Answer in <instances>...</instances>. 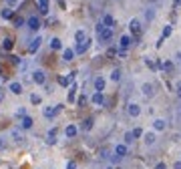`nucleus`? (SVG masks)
<instances>
[{
  "label": "nucleus",
  "instance_id": "nucleus-1",
  "mask_svg": "<svg viewBox=\"0 0 181 169\" xmlns=\"http://www.w3.org/2000/svg\"><path fill=\"white\" fill-rule=\"evenodd\" d=\"M111 39H113V28H107V26H105V28L99 32V42L101 44H107Z\"/></svg>",
  "mask_w": 181,
  "mask_h": 169
},
{
  "label": "nucleus",
  "instance_id": "nucleus-2",
  "mask_svg": "<svg viewBox=\"0 0 181 169\" xmlns=\"http://www.w3.org/2000/svg\"><path fill=\"white\" fill-rule=\"evenodd\" d=\"M62 111V105H57V107H44V117H46V119H53L54 115H57V113H61Z\"/></svg>",
  "mask_w": 181,
  "mask_h": 169
},
{
  "label": "nucleus",
  "instance_id": "nucleus-3",
  "mask_svg": "<svg viewBox=\"0 0 181 169\" xmlns=\"http://www.w3.org/2000/svg\"><path fill=\"white\" fill-rule=\"evenodd\" d=\"M26 24H28V28L32 30V32H36V30L42 26V22H40V18H38V16H30V18L26 20Z\"/></svg>",
  "mask_w": 181,
  "mask_h": 169
},
{
  "label": "nucleus",
  "instance_id": "nucleus-4",
  "mask_svg": "<svg viewBox=\"0 0 181 169\" xmlns=\"http://www.w3.org/2000/svg\"><path fill=\"white\" fill-rule=\"evenodd\" d=\"M129 28H131V34H133V36H141V22H139L137 18H133L129 22Z\"/></svg>",
  "mask_w": 181,
  "mask_h": 169
},
{
  "label": "nucleus",
  "instance_id": "nucleus-5",
  "mask_svg": "<svg viewBox=\"0 0 181 169\" xmlns=\"http://www.w3.org/2000/svg\"><path fill=\"white\" fill-rule=\"evenodd\" d=\"M32 81L36 83V85H44V83H46V72L44 71H34L32 72Z\"/></svg>",
  "mask_w": 181,
  "mask_h": 169
},
{
  "label": "nucleus",
  "instance_id": "nucleus-6",
  "mask_svg": "<svg viewBox=\"0 0 181 169\" xmlns=\"http://www.w3.org/2000/svg\"><path fill=\"white\" fill-rule=\"evenodd\" d=\"M113 153L117 155V157H127V153H129V149H127V145L125 143H121V145H115V149H113Z\"/></svg>",
  "mask_w": 181,
  "mask_h": 169
},
{
  "label": "nucleus",
  "instance_id": "nucleus-7",
  "mask_svg": "<svg viewBox=\"0 0 181 169\" xmlns=\"http://www.w3.org/2000/svg\"><path fill=\"white\" fill-rule=\"evenodd\" d=\"M10 137L14 139V143H24V135H22V129H12L10 131Z\"/></svg>",
  "mask_w": 181,
  "mask_h": 169
},
{
  "label": "nucleus",
  "instance_id": "nucleus-8",
  "mask_svg": "<svg viewBox=\"0 0 181 169\" xmlns=\"http://www.w3.org/2000/svg\"><path fill=\"white\" fill-rule=\"evenodd\" d=\"M32 125H34V121H32V117H28V115H24L22 119H20V129H32Z\"/></svg>",
  "mask_w": 181,
  "mask_h": 169
},
{
  "label": "nucleus",
  "instance_id": "nucleus-9",
  "mask_svg": "<svg viewBox=\"0 0 181 169\" xmlns=\"http://www.w3.org/2000/svg\"><path fill=\"white\" fill-rule=\"evenodd\" d=\"M141 91H143V95L147 97V99H151V97L155 95V87H153L151 83H145L143 87H141Z\"/></svg>",
  "mask_w": 181,
  "mask_h": 169
},
{
  "label": "nucleus",
  "instance_id": "nucleus-10",
  "mask_svg": "<svg viewBox=\"0 0 181 169\" xmlns=\"http://www.w3.org/2000/svg\"><path fill=\"white\" fill-rule=\"evenodd\" d=\"M76 133H79V127H76V125H67V129H65V135H67L68 139H75Z\"/></svg>",
  "mask_w": 181,
  "mask_h": 169
},
{
  "label": "nucleus",
  "instance_id": "nucleus-11",
  "mask_svg": "<svg viewBox=\"0 0 181 169\" xmlns=\"http://www.w3.org/2000/svg\"><path fill=\"white\" fill-rule=\"evenodd\" d=\"M12 46H14V39H12V36H4V39H2V48L8 53V50H12Z\"/></svg>",
  "mask_w": 181,
  "mask_h": 169
},
{
  "label": "nucleus",
  "instance_id": "nucleus-12",
  "mask_svg": "<svg viewBox=\"0 0 181 169\" xmlns=\"http://www.w3.org/2000/svg\"><path fill=\"white\" fill-rule=\"evenodd\" d=\"M143 141H145V145H147V147H153V145H155V141H157V137H155V133H145V135H143Z\"/></svg>",
  "mask_w": 181,
  "mask_h": 169
},
{
  "label": "nucleus",
  "instance_id": "nucleus-13",
  "mask_svg": "<svg viewBox=\"0 0 181 169\" xmlns=\"http://www.w3.org/2000/svg\"><path fill=\"white\" fill-rule=\"evenodd\" d=\"M121 48H123V50H127L129 46H131V44H133V39H131V36H129V34H125V36H121Z\"/></svg>",
  "mask_w": 181,
  "mask_h": 169
},
{
  "label": "nucleus",
  "instance_id": "nucleus-14",
  "mask_svg": "<svg viewBox=\"0 0 181 169\" xmlns=\"http://www.w3.org/2000/svg\"><path fill=\"white\" fill-rule=\"evenodd\" d=\"M46 143H48V145H54V143H57V127H53V129L48 131V135H46Z\"/></svg>",
  "mask_w": 181,
  "mask_h": 169
},
{
  "label": "nucleus",
  "instance_id": "nucleus-15",
  "mask_svg": "<svg viewBox=\"0 0 181 169\" xmlns=\"http://www.w3.org/2000/svg\"><path fill=\"white\" fill-rule=\"evenodd\" d=\"M40 42H42V39H40V36H36V39H32V42H30L28 50H30V53H36L38 48H40Z\"/></svg>",
  "mask_w": 181,
  "mask_h": 169
},
{
  "label": "nucleus",
  "instance_id": "nucleus-16",
  "mask_svg": "<svg viewBox=\"0 0 181 169\" xmlns=\"http://www.w3.org/2000/svg\"><path fill=\"white\" fill-rule=\"evenodd\" d=\"M38 12L40 14H48V0H38Z\"/></svg>",
  "mask_w": 181,
  "mask_h": 169
},
{
  "label": "nucleus",
  "instance_id": "nucleus-17",
  "mask_svg": "<svg viewBox=\"0 0 181 169\" xmlns=\"http://www.w3.org/2000/svg\"><path fill=\"white\" fill-rule=\"evenodd\" d=\"M10 93H14V95H22V85H20V83H10Z\"/></svg>",
  "mask_w": 181,
  "mask_h": 169
},
{
  "label": "nucleus",
  "instance_id": "nucleus-18",
  "mask_svg": "<svg viewBox=\"0 0 181 169\" xmlns=\"http://www.w3.org/2000/svg\"><path fill=\"white\" fill-rule=\"evenodd\" d=\"M93 123H95V119H93V117H87V119L83 121L81 129H83V131H90V129H93Z\"/></svg>",
  "mask_w": 181,
  "mask_h": 169
},
{
  "label": "nucleus",
  "instance_id": "nucleus-19",
  "mask_svg": "<svg viewBox=\"0 0 181 169\" xmlns=\"http://www.w3.org/2000/svg\"><path fill=\"white\" fill-rule=\"evenodd\" d=\"M127 113L131 117H139V113H141V109H139V105H135V103H131L129 105V109H127Z\"/></svg>",
  "mask_w": 181,
  "mask_h": 169
},
{
  "label": "nucleus",
  "instance_id": "nucleus-20",
  "mask_svg": "<svg viewBox=\"0 0 181 169\" xmlns=\"http://www.w3.org/2000/svg\"><path fill=\"white\" fill-rule=\"evenodd\" d=\"M103 26H107V28H113L115 26V18L111 14H105L103 16Z\"/></svg>",
  "mask_w": 181,
  "mask_h": 169
},
{
  "label": "nucleus",
  "instance_id": "nucleus-21",
  "mask_svg": "<svg viewBox=\"0 0 181 169\" xmlns=\"http://www.w3.org/2000/svg\"><path fill=\"white\" fill-rule=\"evenodd\" d=\"M93 103H95V105H103V103H105V97H103V91H97L95 95H93Z\"/></svg>",
  "mask_w": 181,
  "mask_h": 169
},
{
  "label": "nucleus",
  "instance_id": "nucleus-22",
  "mask_svg": "<svg viewBox=\"0 0 181 169\" xmlns=\"http://www.w3.org/2000/svg\"><path fill=\"white\" fill-rule=\"evenodd\" d=\"M153 127H155V131H165L167 123L163 119H155V121H153Z\"/></svg>",
  "mask_w": 181,
  "mask_h": 169
},
{
  "label": "nucleus",
  "instance_id": "nucleus-23",
  "mask_svg": "<svg viewBox=\"0 0 181 169\" xmlns=\"http://www.w3.org/2000/svg\"><path fill=\"white\" fill-rule=\"evenodd\" d=\"M72 58H75V50H72V48H65V53H62V61H72Z\"/></svg>",
  "mask_w": 181,
  "mask_h": 169
},
{
  "label": "nucleus",
  "instance_id": "nucleus-24",
  "mask_svg": "<svg viewBox=\"0 0 181 169\" xmlns=\"http://www.w3.org/2000/svg\"><path fill=\"white\" fill-rule=\"evenodd\" d=\"M87 48H89V40H85V42H79V44H76V48H75V53L83 54V53H87Z\"/></svg>",
  "mask_w": 181,
  "mask_h": 169
},
{
  "label": "nucleus",
  "instance_id": "nucleus-25",
  "mask_svg": "<svg viewBox=\"0 0 181 169\" xmlns=\"http://www.w3.org/2000/svg\"><path fill=\"white\" fill-rule=\"evenodd\" d=\"M99 159H103V161L111 159V149H109V147H103V149L99 151Z\"/></svg>",
  "mask_w": 181,
  "mask_h": 169
},
{
  "label": "nucleus",
  "instance_id": "nucleus-26",
  "mask_svg": "<svg viewBox=\"0 0 181 169\" xmlns=\"http://www.w3.org/2000/svg\"><path fill=\"white\" fill-rule=\"evenodd\" d=\"M95 89H97V91H105V79H103V77H97L95 79Z\"/></svg>",
  "mask_w": 181,
  "mask_h": 169
},
{
  "label": "nucleus",
  "instance_id": "nucleus-27",
  "mask_svg": "<svg viewBox=\"0 0 181 169\" xmlns=\"http://www.w3.org/2000/svg\"><path fill=\"white\" fill-rule=\"evenodd\" d=\"M75 39H76V42H85V40H87V32H85V30H76Z\"/></svg>",
  "mask_w": 181,
  "mask_h": 169
},
{
  "label": "nucleus",
  "instance_id": "nucleus-28",
  "mask_svg": "<svg viewBox=\"0 0 181 169\" xmlns=\"http://www.w3.org/2000/svg\"><path fill=\"white\" fill-rule=\"evenodd\" d=\"M0 16L8 20V18H12V16H14V12H12V8H4L2 12H0Z\"/></svg>",
  "mask_w": 181,
  "mask_h": 169
},
{
  "label": "nucleus",
  "instance_id": "nucleus-29",
  "mask_svg": "<svg viewBox=\"0 0 181 169\" xmlns=\"http://www.w3.org/2000/svg\"><path fill=\"white\" fill-rule=\"evenodd\" d=\"M111 81H113V83H119L121 81V71H119V68H115V71L111 72Z\"/></svg>",
  "mask_w": 181,
  "mask_h": 169
},
{
  "label": "nucleus",
  "instance_id": "nucleus-30",
  "mask_svg": "<svg viewBox=\"0 0 181 169\" xmlns=\"http://www.w3.org/2000/svg\"><path fill=\"white\" fill-rule=\"evenodd\" d=\"M61 46H62V44H61V39H53V40H50V48H53V50H58Z\"/></svg>",
  "mask_w": 181,
  "mask_h": 169
},
{
  "label": "nucleus",
  "instance_id": "nucleus-31",
  "mask_svg": "<svg viewBox=\"0 0 181 169\" xmlns=\"http://www.w3.org/2000/svg\"><path fill=\"white\" fill-rule=\"evenodd\" d=\"M40 101H42L40 95H30V103H32V105H40Z\"/></svg>",
  "mask_w": 181,
  "mask_h": 169
},
{
  "label": "nucleus",
  "instance_id": "nucleus-32",
  "mask_svg": "<svg viewBox=\"0 0 181 169\" xmlns=\"http://www.w3.org/2000/svg\"><path fill=\"white\" fill-rule=\"evenodd\" d=\"M161 68H163V71H167V72H171L173 71V64L171 63H161Z\"/></svg>",
  "mask_w": 181,
  "mask_h": 169
},
{
  "label": "nucleus",
  "instance_id": "nucleus-33",
  "mask_svg": "<svg viewBox=\"0 0 181 169\" xmlns=\"http://www.w3.org/2000/svg\"><path fill=\"white\" fill-rule=\"evenodd\" d=\"M129 143H133V133H131V131L125 133V145H129Z\"/></svg>",
  "mask_w": 181,
  "mask_h": 169
},
{
  "label": "nucleus",
  "instance_id": "nucleus-34",
  "mask_svg": "<svg viewBox=\"0 0 181 169\" xmlns=\"http://www.w3.org/2000/svg\"><path fill=\"white\" fill-rule=\"evenodd\" d=\"M14 26H16V28H20V26H24V18H20V16H16V18H14Z\"/></svg>",
  "mask_w": 181,
  "mask_h": 169
},
{
  "label": "nucleus",
  "instance_id": "nucleus-35",
  "mask_svg": "<svg viewBox=\"0 0 181 169\" xmlns=\"http://www.w3.org/2000/svg\"><path fill=\"white\" fill-rule=\"evenodd\" d=\"M75 91H76V87H75V85H72V87H71V91H68V101H75Z\"/></svg>",
  "mask_w": 181,
  "mask_h": 169
},
{
  "label": "nucleus",
  "instance_id": "nucleus-36",
  "mask_svg": "<svg viewBox=\"0 0 181 169\" xmlns=\"http://www.w3.org/2000/svg\"><path fill=\"white\" fill-rule=\"evenodd\" d=\"M171 26H165V28H163V36H161V39H167V36H169V34H171Z\"/></svg>",
  "mask_w": 181,
  "mask_h": 169
},
{
  "label": "nucleus",
  "instance_id": "nucleus-37",
  "mask_svg": "<svg viewBox=\"0 0 181 169\" xmlns=\"http://www.w3.org/2000/svg\"><path fill=\"white\" fill-rule=\"evenodd\" d=\"M131 133H133V139H135V137H141V135H143V131H141V129H135V131H131Z\"/></svg>",
  "mask_w": 181,
  "mask_h": 169
},
{
  "label": "nucleus",
  "instance_id": "nucleus-38",
  "mask_svg": "<svg viewBox=\"0 0 181 169\" xmlns=\"http://www.w3.org/2000/svg\"><path fill=\"white\" fill-rule=\"evenodd\" d=\"M115 54H117V48H109L107 50V57H115Z\"/></svg>",
  "mask_w": 181,
  "mask_h": 169
},
{
  "label": "nucleus",
  "instance_id": "nucleus-39",
  "mask_svg": "<svg viewBox=\"0 0 181 169\" xmlns=\"http://www.w3.org/2000/svg\"><path fill=\"white\" fill-rule=\"evenodd\" d=\"M67 169H76V163H75V161H68V163H67Z\"/></svg>",
  "mask_w": 181,
  "mask_h": 169
},
{
  "label": "nucleus",
  "instance_id": "nucleus-40",
  "mask_svg": "<svg viewBox=\"0 0 181 169\" xmlns=\"http://www.w3.org/2000/svg\"><path fill=\"white\" fill-rule=\"evenodd\" d=\"M103 28H105V26H103V22H99V24H97V26H95V30H97V34H99V32H101V30H103Z\"/></svg>",
  "mask_w": 181,
  "mask_h": 169
},
{
  "label": "nucleus",
  "instance_id": "nucleus-41",
  "mask_svg": "<svg viewBox=\"0 0 181 169\" xmlns=\"http://www.w3.org/2000/svg\"><path fill=\"white\" fill-rule=\"evenodd\" d=\"M26 115V111H24V109H18V111H16V117H24Z\"/></svg>",
  "mask_w": 181,
  "mask_h": 169
},
{
  "label": "nucleus",
  "instance_id": "nucleus-42",
  "mask_svg": "<svg viewBox=\"0 0 181 169\" xmlns=\"http://www.w3.org/2000/svg\"><path fill=\"white\" fill-rule=\"evenodd\" d=\"M85 103H87V97H85V95H83V97H81V99H79V105H81V107H83V105H85Z\"/></svg>",
  "mask_w": 181,
  "mask_h": 169
},
{
  "label": "nucleus",
  "instance_id": "nucleus-43",
  "mask_svg": "<svg viewBox=\"0 0 181 169\" xmlns=\"http://www.w3.org/2000/svg\"><path fill=\"white\" fill-rule=\"evenodd\" d=\"M145 16H147V20L153 18V10H149V12H145Z\"/></svg>",
  "mask_w": 181,
  "mask_h": 169
},
{
  "label": "nucleus",
  "instance_id": "nucleus-44",
  "mask_svg": "<svg viewBox=\"0 0 181 169\" xmlns=\"http://www.w3.org/2000/svg\"><path fill=\"white\" fill-rule=\"evenodd\" d=\"M177 97L181 99V83H177Z\"/></svg>",
  "mask_w": 181,
  "mask_h": 169
},
{
  "label": "nucleus",
  "instance_id": "nucleus-45",
  "mask_svg": "<svg viewBox=\"0 0 181 169\" xmlns=\"http://www.w3.org/2000/svg\"><path fill=\"white\" fill-rule=\"evenodd\" d=\"M58 2V6H61V8H67V4H65V0H57Z\"/></svg>",
  "mask_w": 181,
  "mask_h": 169
},
{
  "label": "nucleus",
  "instance_id": "nucleus-46",
  "mask_svg": "<svg viewBox=\"0 0 181 169\" xmlns=\"http://www.w3.org/2000/svg\"><path fill=\"white\" fill-rule=\"evenodd\" d=\"M155 169H167V167H165V163H159V165H155Z\"/></svg>",
  "mask_w": 181,
  "mask_h": 169
},
{
  "label": "nucleus",
  "instance_id": "nucleus-47",
  "mask_svg": "<svg viewBox=\"0 0 181 169\" xmlns=\"http://www.w3.org/2000/svg\"><path fill=\"white\" fill-rule=\"evenodd\" d=\"M175 169H181V161H177V163H175Z\"/></svg>",
  "mask_w": 181,
  "mask_h": 169
},
{
  "label": "nucleus",
  "instance_id": "nucleus-48",
  "mask_svg": "<svg viewBox=\"0 0 181 169\" xmlns=\"http://www.w3.org/2000/svg\"><path fill=\"white\" fill-rule=\"evenodd\" d=\"M2 147H4V141H2V139H0V149H2Z\"/></svg>",
  "mask_w": 181,
  "mask_h": 169
},
{
  "label": "nucleus",
  "instance_id": "nucleus-49",
  "mask_svg": "<svg viewBox=\"0 0 181 169\" xmlns=\"http://www.w3.org/2000/svg\"><path fill=\"white\" fill-rule=\"evenodd\" d=\"M2 99H4V95H2V93H0V103H2Z\"/></svg>",
  "mask_w": 181,
  "mask_h": 169
}]
</instances>
